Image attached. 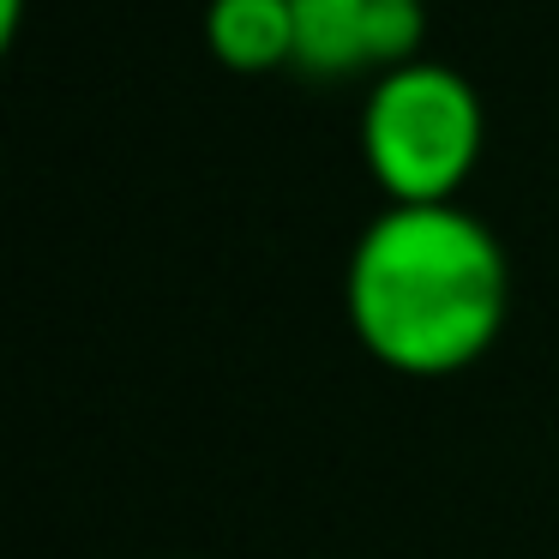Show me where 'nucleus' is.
<instances>
[{"label":"nucleus","instance_id":"6","mask_svg":"<svg viewBox=\"0 0 559 559\" xmlns=\"http://www.w3.org/2000/svg\"><path fill=\"white\" fill-rule=\"evenodd\" d=\"M415 7H427V0H415Z\"/></svg>","mask_w":559,"mask_h":559},{"label":"nucleus","instance_id":"2","mask_svg":"<svg viewBox=\"0 0 559 559\" xmlns=\"http://www.w3.org/2000/svg\"><path fill=\"white\" fill-rule=\"evenodd\" d=\"M487 145L481 91L445 61L391 67L361 103V163L385 205H457Z\"/></svg>","mask_w":559,"mask_h":559},{"label":"nucleus","instance_id":"1","mask_svg":"<svg viewBox=\"0 0 559 559\" xmlns=\"http://www.w3.org/2000/svg\"><path fill=\"white\" fill-rule=\"evenodd\" d=\"M343 307L379 367L451 379L506 331V247L463 205H385L349 247Z\"/></svg>","mask_w":559,"mask_h":559},{"label":"nucleus","instance_id":"4","mask_svg":"<svg viewBox=\"0 0 559 559\" xmlns=\"http://www.w3.org/2000/svg\"><path fill=\"white\" fill-rule=\"evenodd\" d=\"M205 43L229 73L295 67V7L289 0H211Z\"/></svg>","mask_w":559,"mask_h":559},{"label":"nucleus","instance_id":"5","mask_svg":"<svg viewBox=\"0 0 559 559\" xmlns=\"http://www.w3.org/2000/svg\"><path fill=\"white\" fill-rule=\"evenodd\" d=\"M25 25V0H0V43H13Z\"/></svg>","mask_w":559,"mask_h":559},{"label":"nucleus","instance_id":"3","mask_svg":"<svg viewBox=\"0 0 559 559\" xmlns=\"http://www.w3.org/2000/svg\"><path fill=\"white\" fill-rule=\"evenodd\" d=\"M295 67L313 79L391 73L421 61V7L415 0H289Z\"/></svg>","mask_w":559,"mask_h":559}]
</instances>
